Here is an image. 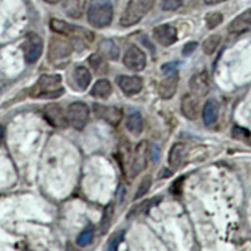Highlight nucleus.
I'll use <instances>...</instances> for the list:
<instances>
[{
    "instance_id": "obj_1",
    "label": "nucleus",
    "mask_w": 251,
    "mask_h": 251,
    "mask_svg": "<svg viewBox=\"0 0 251 251\" xmlns=\"http://www.w3.org/2000/svg\"><path fill=\"white\" fill-rule=\"evenodd\" d=\"M62 77L58 75H40L34 86L30 89L33 98H57L63 94Z\"/></svg>"
},
{
    "instance_id": "obj_2",
    "label": "nucleus",
    "mask_w": 251,
    "mask_h": 251,
    "mask_svg": "<svg viewBox=\"0 0 251 251\" xmlns=\"http://www.w3.org/2000/svg\"><path fill=\"white\" fill-rule=\"evenodd\" d=\"M156 4V0H129L125 12L121 17L120 23L122 26H132L149 14Z\"/></svg>"
},
{
    "instance_id": "obj_3",
    "label": "nucleus",
    "mask_w": 251,
    "mask_h": 251,
    "mask_svg": "<svg viewBox=\"0 0 251 251\" xmlns=\"http://www.w3.org/2000/svg\"><path fill=\"white\" fill-rule=\"evenodd\" d=\"M50 28L51 30L55 31L57 34L66 35V37L69 38H78V39L87 40V42H92V40H93V33H91V31H88L84 28H79V26L77 25H72V24L67 23L64 20L51 19Z\"/></svg>"
},
{
    "instance_id": "obj_4",
    "label": "nucleus",
    "mask_w": 251,
    "mask_h": 251,
    "mask_svg": "<svg viewBox=\"0 0 251 251\" xmlns=\"http://www.w3.org/2000/svg\"><path fill=\"white\" fill-rule=\"evenodd\" d=\"M113 6L109 3L94 4L88 10V22L96 28H103L112 23Z\"/></svg>"
},
{
    "instance_id": "obj_5",
    "label": "nucleus",
    "mask_w": 251,
    "mask_h": 251,
    "mask_svg": "<svg viewBox=\"0 0 251 251\" xmlns=\"http://www.w3.org/2000/svg\"><path fill=\"white\" fill-rule=\"evenodd\" d=\"M73 51L71 40L66 35H58L50 40L49 43L48 58L51 63H58L67 59Z\"/></svg>"
},
{
    "instance_id": "obj_6",
    "label": "nucleus",
    "mask_w": 251,
    "mask_h": 251,
    "mask_svg": "<svg viewBox=\"0 0 251 251\" xmlns=\"http://www.w3.org/2000/svg\"><path fill=\"white\" fill-rule=\"evenodd\" d=\"M150 158V145L147 141H141L133 153L131 154V163H129V177H136L146 169Z\"/></svg>"
},
{
    "instance_id": "obj_7",
    "label": "nucleus",
    "mask_w": 251,
    "mask_h": 251,
    "mask_svg": "<svg viewBox=\"0 0 251 251\" xmlns=\"http://www.w3.org/2000/svg\"><path fill=\"white\" fill-rule=\"evenodd\" d=\"M67 117H68V122L72 127L77 129L84 128L89 118L88 106L83 102L72 103L67 111Z\"/></svg>"
},
{
    "instance_id": "obj_8",
    "label": "nucleus",
    "mask_w": 251,
    "mask_h": 251,
    "mask_svg": "<svg viewBox=\"0 0 251 251\" xmlns=\"http://www.w3.org/2000/svg\"><path fill=\"white\" fill-rule=\"evenodd\" d=\"M24 55L28 63H35L43 51V42L35 33H30L23 44Z\"/></svg>"
},
{
    "instance_id": "obj_9",
    "label": "nucleus",
    "mask_w": 251,
    "mask_h": 251,
    "mask_svg": "<svg viewBox=\"0 0 251 251\" xmlns=\"http://www.w3.org/2000/svg\"><path fill=\"white\" fill-rule=\"evenodd\" d=\"M146 54L143 53V50H141L138 47L131 46L127 51H126L125 57H123V63L125 66L128 69L134 72L142 71L146 67Z\"/></svg>"
},
{
    "instance_id": "obj_10",
    "label": "nucleus",
    "mask_w": 251,
    "mask_h": 251,
    "mask_svg": "<svg viewBox=\"0 0 251 251\" xmlns=\"http://www.w3.org/2000/svg\"><path fill=\"white\" fill-rule=\"evenodd\" d=\"M93 112L98 118L104 120L111 126H118L123 116L122 109L118 108V107L103 106V104H98V103H96L93 106Z\"/></svg>"
},
{
    "instance_id": "obj_11",
    "label": "nucleus",
    "mask_w": 251,
    "mask_h": 251,
    "mask_svg": "<svg viewBox=\"0 0 251 251\" xmlns=\"http://www.w3.org/2000/svg\"><path fill=\"white\" fill-rule=\"evenodd\" d=\"M44 118L55 128H64L68 126V117L58 104H49L43 111Z\"/></svg>"
},
{
    "instance_id": "obj_12",
    "label": "nucleus",
    "mask_w": 251,
    "mask_h": 251,
    "mask_svg": "<svg viewBox=\"0 0 251 251\" xmlns=\"http://www.w3.org/2000/svg\"><path fill=\"white\" fill-rule=\"evenodd\" d=\"M188 86H190L192 94L197 96L199 98L205 97L210 91V77H208L207 72H201V73L195 75L190 79Z\"/></svg>"
},
{
    "instance_id": "obj_13",
    "label": "nucleus",
    "mask_w": 251,
    "mask_h": 251,
    "mask_svg": "<svg viewBox=\"0 0 251 251\" xmlns=\"http://www.w3.org/2000/svg\"><path fill=\"white\" fill-rule=\"evenodd\" d=\"M153 37L160 44L169 47L177 40V30L171 24H162L153 29Z\"/></svg>"
},
{
    "instance_id": "obj_14",
    "label": "nucleus",
    "mask_w": 251,
    "mask_h": 251,
    "mask_svg": "<svg viewBox=\"0 0 251 251\" xmlns=\"http://www.w3.org/2000/svg\"><path fill=\"white\" fill-rule=\"evenodd\" d=\"M181 111L183 116L188 120H196L200 116L201 106H200V98L195 96V94H186L182 98L181 103Z\"/></svg>"
},
{
    "instance_id": "obj_15",
    "label": "nucleus",
    "mask_w": 251,
    "mask_h": 251,
    "mask_svg": "<svg viewBox=\"0 0 251 251\" xmlns=\"http://www.w3.org/2000/svg\"><path fill=\"white\" fill-rule=\"evenodd\" d=\"M178 73L175 72V73H170L162 82L160 83L158 86V94L162 100H170L175 96L177 91V87H178Z\"/></svg>"
},
{
    "instance_id": "obj_16",
    "label": "nucleus",
    "mask_w": 251,
    "mask_h": 251,
    "mask_svg": "<svg viewBox=\"0 0 251 251\" xmlns=\"http://www.w3.org/2000/svg\"><path fill=\"white\" fill-rule=\"evenodd\" d=\"M118 86L127 96H133L142 91L143 80L137 75H122L118 78Z\"/></svg>"
},
{
    "instance_id": "obj_17",
    "label": "nucleus",
    "mask_w": 251,
    "mask_h": 251,
    "mask_svg": "<svg viewBox=\"0 0 251 251\" xmlns=\"http://www.w3.org/2000/svg\"><path fill=\"white\" fill-rule=\"evenodd\" d=\"M251 28V9H248L244 13L235 18L231 22V24L228 25V31L232 34H240L244 33L248 29Z\"/></svg>"
},
{
    "instance_id": "obj_18",
    "label": "nucleus",
    "mask_w": 251,
    "mask_h": 251,
    "mask_svg": "<svg viewBox=\"0 0 251 251\" xmlns=\"http://www.w3.org/2000/svg\"><path fill=\"white\" fill-rule=\"evenodd\" d=\"M87 0H63V9L68 17L79 19L84 13Z\"/></svg>"
},
{
    "instance_id": "obj_19",
    "label": "nucleus",
    "mask_w": 251,
    "mask_h": 251,
    "mask_svg": "<svg viewBox=\"0 0 251 251\" xmlns=\"http://www.w3.org/2000/svg\"><path fill=\"white\" fill-rule=\"evenodd\" d=\"M187 154V147L183 143H176L171 149L169 154V162L172 167H180Z\"/></svg>"
},
{
    "instance_id": "obj_20",
    "label": "nucleus",
    "mask_w": 251,
    "mask_h": 251,
    "mask_svg": "<svg viewBox=\"0 0 251 251\" xmlns=\"http://www.w3.org/2000/svg\"><path fill=\"white\" fill-rule=\"evenodd\" d=\"M106 59L107 58L100 54V53H94V54L91 55L88 62L96 75H104L108 73V63H107Z\"/></svg>"
},
{
    "instance_id": "obj_21",
    "label": "nucleus",
    "mask_w": 251,
    "mask_h": 251,
    "mask_svg": "<svg viewBox=\"0 0 251 251\" xmlns=\"http://www.w3.org/2000/svg\"><path fill=\"white\" fill-rule=\"evenodd\" d=\"M73 78H75V82L78 88L82 89V91L87 89L92 80L91 72L86 67H77L75 69V73H73Z\"/></svg>"
},
{
    "instance_id": "obj_22",
    "label": "nucleus",
    "mask_w": 251,
    "mask_h": 251,
    "mask_svg": "<svg viewBox=\"0 0 251 251\" xmlns=\"http://www.w3.org/2000/svg\"><path fill=\"white\" fill-rule=\"evenodd\" d=\"M100 53L103 54L107 59L111 60H117L120 57V49L116 46L113 40L106 39L102 40L100 44Z\"/></svg>"
},
{
    "instance_id": "obj_23",
    "label": "nucleus",
    "mask_w": 251,
    "mask_h": 251,
    "mask_svg": "<svg viewBox=\"0 0 251 251\" xmlns=\"http://www.w3.org/2000/svg\"><path fill=\"white\" fill-rule=\"evenodd\" d=\"M219 117V106L216 104L215 100H208L206 102L205 107L202 111V118L206 126L214 125Z\"/></svg>"
},
{
    "instance_id": "obj_24",
    "label": "nucleus",
    "mask_w": 251,
    "mask_h": 251,
    "mask_svg": "<svg viewBox=\"0 0 251 251\" xmlns=\"http://www.w3.org/2000/svg\"><path fill=\"white\" fill-rule=\"evenodd\" d=\"M112 93V84L107 79H100L92 88L91 94L96 98H107Z\"/></svg>"
},
{
    "instance_id": "obj_25",
    "label": "nucleus",
    "mask_w": 251,
    "mask_h": 251,
    "mask_svg": "<svg viewBox=\"0 0 251 251\" xmlns=\"http://www.w3.org/2000/svg\"><path fill=\"white\" fill-rule=\"evenodd\" d=\"M127 128L131 133L140 134L143 131V120L138 112H133L127 118Z\"/></svg>"
},
{
    "instance_id": "obj_26",
    "label": "nucleus",
    "mask_w": 251,
    "mask_h": 251,
    "mask_svg": "<svg viewBox=\"0 0 251 251\" xmlns=\"http://www.w3.org/2000/svg\"><path fill=\"white\" fill-rule=\"evenodd\" d=\"M113 212H114V205L113 203H109L106 206L104 211H103L102 220H100V232L102 234H106L108 231V228L111 227L112 219H113Z\"/></svg>"
},
{
    "instance_id": "obj_27",
    "label": "nucleus",
    "mask_w": 251,
    "mask_h": 251,
    "mask_svg": "<svg viewBox=\"0 0 251 251\" xmlns=\"http://www.w3.org/2000/svg\"><path fill=\"white\" fill-rule=\"evenodd\" d=\"M220 43H221V37L217 34L215 35H211V37H208L207 39L203 42V51H205L206 54L211 55L212 53H214L215 50L217 49V47L220 46Z\"/></svg>"
},
{
    "instance_id": "obj_28",
    "label": "nucleus",
    "mask_w": 251,
    "mask_h": 251,
    "mask_svg": "<svg viewBox=\"0 0 251 251\" xmlns=\"http://www.w3.org/2000/svg\"><path fill=\"white\" fill-rule=\"evenodd\" d=\"M93 235H94V231H93V227H92V226H88L87 228H84V230L80 232L79 236H78V239H77L78 245H80V246L88 245L92 240H93Z\"/></svg>"
},
{
    "instance_id": "obj_29",
    "label": "nucleus",
    "mask_w": 251,
    "mask_h": 251,
    "mask_svg": "<svg viewBox=\"0 0 251 251\" xmlns=\"http://www.w3.org/2000/svg\"><path fill=\"white\" fill-rule=\"evenodd\" d=\"M151 185H152L151 176H146L145 178L142 180V182L140 183V186H138V190H137V192H136V195H134V199H136V200H138V199H141V197L145 196V195L150 191V187H151Z\"/></svg>"
},
{
    "instance_id": "obj_30",
    "label": "nucleus",
    "mask_w": 251,
    "mask_h": 251,
    "mask_svg": "<svg viewBox=\"0 0 251 251\" xmlns=\"http://www.w3.org/2000/svg\"><path fill=\"white\" fill-rule=\"evenodd\" d=\"M223 19H224V17L221 13H216V12L210 13V14L206 17V24H207V26L210 29L216 28L219 24L223 23Z\"/></svg>"
},
{
    "instance_id": "obj_31",
    "label": "nucleus",
    "mask_w": 251,
    "mask_h": 251,
    "mask_svg": "<svg viewBox=\"0 0 251 251\" xmlns=\"http://www.w3.org/2000/svg\"><path fill=\"white\" fill-rule=\"evenodd\" d=\"M123 235H125V232L118 231L111 237V240H109V243H108V251L118 250V246H120V244L122 243V240H123Z\"/></svg>"
},
{
    "instance_id": "obj_32",
    "label": "nucleus",
    "mask_w": 251,
    "mask_h": 251,
    "mask_svg": "<svg viewBox=\"0 0 251 251\" xmlns=\"http://www.w3.org/2000/svg\"><path fill=\"white\" fill-rule=\"evenodd\" d=\"M182 5V0H162L161 6L166 12H172V10H177Z\"/></svg>"
},
{
    "instance_id": "obj_33",
    "label": "nucleus",
    "mask_w": 251,
    "mask_h": 251,
    "mask_svg": "<svg viewBox=\"0 0 251 251\" xmlns=\"http://www.w3.org/2000/svg\"><path fill=\"white\" fill-rule=\"evenodd\" d=\"M232 137L236 138V140H249L250 138V132L244 128V127L235 126L232 128Z\"/></svg>"
},
{
    "instance_id": "obj_34",
    "label": "nucleus",
    "mask_w": 251,
    "mask_h": 251,
    "mask_svg": "<svg viewBox=\"0 0 251 251\" xmlns=\"http://www.w3.org/2000/svg\"><path fill=\"white\" fill-rule=\"evenodd\" d=\"M196 48H197V43H196V42H191V43L186 44L185 48H183V54H185V55L191 54L192 51H194Z\"/></svg>"
},
{
    "instance_id": "obj_35",
    "label": "nucleus",
    "mask_w": 251,
    "mask_h": 251,
    "mask_svg": "<svg viewBox=\"0 0 251 251\" xmlns=\"http://www.w3.org/2000/svg\"><path fill=\"white\" fill-rule=\"evenodd\" d=\"M181 185H182V178H181V180H177L176 182L174 183V186H172V188H171V191L174 192V194H180Z\"/></svg>"
},
{
    "instance_id": "obj_36",
    "label": "nucleus",
    "mask_w": 251,
    "mask_h": 251,
    "mask_svg": "<svg viewBox=\"0 0 251 251\" xmlns=\"http://www.w3.org/2000/svg\"><path fill=\"white\" fill-rule=\"evenodd\" d=\"M206 4H208V5H215V4H219L221 3V1H225V0H203Z\"/></svg>"
},
{
    "instance_id": "obj_37",
    "label": "nucleus",
    "mask_w": 251,
    "mask_h": 251,
    "mask_svg": "<svg viewBox=\"0 0 251 251\" xmlns=\"http://www.w3.org/2000/svg\"><path fill=\"white\" fill-rule=\"evenodd\" d=\"M67 251H80V250L78 248H75L73 244L68 243V244H67Z\"/></svg>"
},
{
    "instance_id": "obj_38",
    "label": "nucleus",
    "mask_w": 251,
    "mask_h": 251,
    "mask_svg": "<svg viewBox=\"0 0 251 251\" xmlns=\"http://www.w3.org/2000/svg\"><path fill=\"white\" fill-rule=\"evenodd\" d=\"M44 1H47V3H49V4H57V3H59L60 0H44Z\"/></svg>"
}]
</instances>
